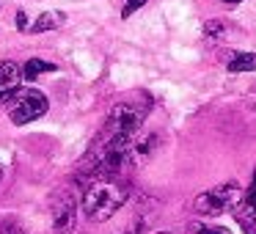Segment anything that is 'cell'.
<instances>
[{
    "instance_id": "obj_14",
    "label": "cell",
    "mask_w": 256,
    "mask_h": 234,
    "mask_svg": "<svg viewBox=\"0 0 256 234\" xmlns=\"http://www.w3.org/2000/svg\"><path fill=\"white\" fill-rule=\"evenodd\" d=\"M146 3H149V0H127V3H124V12H122V17L127 20V17H132L135 12H138V8H144Z\"/></svg>"
},
{
    "instance_id": "obj_15",
    "label": "cell",
    "mask_w": 256,
    "mask_h": 234,
    "mask_svg": "<svg viewBox=\"0 0 256 234\" xmlns=\"http://www.w3.org/2000/svg\"><path fill=\"white\" fill-rule=\"evenodd\" d=\"M0 232H3V234H25V228L20 226V223H3Z\"/></svg>"
},
{
    "instance_id": "obj_19",
    "label": "cell",
    "mask_w": 256,
    "mask_h": 234,
    "mask_svg": "<svg viewBox=\"0 0 256 234\" xmlns=\"http://www.w3.org/2000/svg\"><path fill=\"white\" fill-rule=\"evenodd\" d=\"M157 234H171V232H157Z\"/></svg>"
},
{
    "instance_id": "obj_10",
    "label": "cell",
    "mask_w": 256,
    "mask_h": 234,
    "mask_svg": "<svg viewBox=\"0 0 256 234\" xmlns=\"http://www.w3.org/2000/svg\"><path fill=\"white\" fill-rule=\"evenodd\" d=\"M64 22H66V17H64L61 12H47V14H42V17L36 20L34 25H30V30H34V34H44V30L61 28Z\"/></svg>"
},
{
    "instance_id": "obj_3",
    "label": "cell",
    "mask_w": 256,
    "mask_h": 234,
    "mask_svg": "<svg viewBox=\"0 0 256 234\" xmlns=\"http://www.w3.org/2000/svg\"><path fill=\"white\" fill-rule=\"evenodd\" d=\"M242 188L237 182H223L218 188H210L193 201V210L198 212L201 218H218L226 215V212H234L242 201Z\"/></svg>"
},
{
    "instance_id": "obj_6",
    "label": "cell",
    "mask_w": 256,
    "mask_h": 234,
    "mask_svg": "<svg viewBox=\"0 0 256 234\" xmlns=\"http://www.w3.org/2000/svg\"><path fill=\"white\" fill-rule=\"evenodd\" d=\"M157 149H160V138H157V132H138L132 138V144H130L127 162L132 168H140L157 154Z\"/></svg>"
},
{
    "instance_id": "obj_7",
    "label": "cell",
    "mask_w": 256,
    "mask_h": 234,
    "mask_svg": "<svg viewBox=\"0 0 256 234\" xmlns=\"http://www.w3.org/2000/svg\"><path fill=\"white\" fill-rule=\"evenodd\" d=\"M25 80V66L17 61H0V105H8L14 94L20 91Z\"/></svg>"
},
{
    "instance_id": "obj_18",
    "label": "cell",
    "mask_w": 256,
    "mask_h": 234,
    "mask_svg": "<svg viewBox=\"0 0 256 234\" xmlns=\"http://www.w3.org/2000/svg\"><path fill=\"white\" fill-rule=\"evenodd\" d=\"M0 182H3V168H0Z\"/></svg>"
},
{
    "instance_id": "obj_5",
    "label": "cell",
    "mask_w": 256,
    "mask_h": 234,
    "mask_svg": "<svg viewBox=\"0 0 256 234\" xmlns=\"http://www.w3.org/2000/svg\"><path fill=\"white\" fill-rule=\"evenodd\" d=\"M50 228L52 234H72L78 228V201L66 188L56 190L50 198Z\"/></svg>"
},
{
    "instance_id": "obj_8",
    "label": "cell",
    "mask_w": 256,
    "mask_h": 234,
    "mask_svg": "<svg viewBox=\"0 0 256 234\" xmlns=\"http://www.w3.org/2000/svg\"><path fill=\"white\" fill-rule=\"evenodd\" d=\"M234 218H237V223L242 226L245 234H256V174H254V182L248 188V196L234 210Z\"/></svg>"
},
{
    "instance_id": "obj_13",
    "label": "cell",
    "mask_w": 256,
    "mask_h": 234,
    "mask_svg": "<svg viewBox=\"0 0 256 234\" xmlns=\"http://www.w3.org/2000/svg\"><path fill=\"white\" fill-rule=\"evenodd\" d=\"M188 232L190 234H232L228 228H223V226H206V223H190Z\"/></svg>"
},
{
    "instance_id": "obj_4",
    "label": "cell",
    "mask_w": 256,
    "mask_h": 234,
    "mask_svg": "<svg viewBox=\"0 0 256 234\" xmlns=\"http://www.w3.org/2000/svg\"><path fill=\"white\" fill-rule=\"evenodd\" d=\"M50 102H47V94L39 88H20L17 94L8 100V118L14 124H30L39 116H44Z\"/></svg>"
},
{
    "instance_id": "obj_12",
    "label": "cell",
    "mask_w": 256,
    "mask_h": 234,
    "mask_svg": "<svg viewBox=\"0 0 256 234\" xmlns=\"http://www.w3.org/2000/svg\"><path fill=\"white\" fill-rule=\"evenodd\" d=\"M44 72H56V64L42 61V58H30V61L25 64V80H36L39 74H44Z\"/></svg>"
},
{
    "instance_id": "obj_17",
    "label": "cell",
    "mask_w": 256,
    "mask_h": 234,
    "mask_svg": "<svg viewBox=\"0 0 256 234\" xmlns=\"http://www.w3.org/2000/svg\"><path fill=\"white\" fill-rule=\"evenodd\" d=\"M223 3H240V0H223Z\"/></svg>"
},
{
    "instance_id": "obj_11",
    "label": "cell",
    "mask_w": 256,
    "mask_h": 234,
    "mask_svg": "<svg viewBox=\"0 0 256 234\" xmlns=\"http://www.w3.org/2000/svg\"><path fill=\"white\" fill-rule=\"evenodd\" d=\"M226 30H228V25L223 20H210V22H204V39L210 44H218V42H223Z\"/></svg>"
},
{
    "instance_id": "obj_1",
    "label": "cell",
    "mask_w": 256,
    "mask_h": 234,
    "mask_svg": "<svg viewBox=\"0 0 256 234\" xmlns=\"http://www.w3.org/2000/svg\"><path fill=\"white\" fill-rule=\"evenodd\" d=\"M149 96H135V100H122L110 108L105 118V127L96 135L102 144H132V138L140 132L146 116H149Z\"/></svg>"
},
{
    "instance_id": "obj_2",
    "label": "cell",
    "mask_w": 256,
    "mask_h": 234,
    "mask_svg": "<svg viewBox=\"0 0 256 234\" xmlns=\"http://www.w3.org/2000/svg\"><path fill=\"white\" fill-rule=\"evenodd\" d=\"M130 198V190L124 184L113 182L110 176H100L86 188L83 193V215L91 223H105L113 218Z\"/></svg>"
},
{
    "instance_id": "obj_16",
    "label": "cell",
    "mask_w": 256,
    "mask_h": 234,
    "mask_svg": "<svg viewBox=\"0 0 256 234\" xmlns=\"http://www.w3.org/2000/svg\"><path fill=\"white\" fill-rule=\"evenodd\" d=\"M14 22H17L20 30H28V17H25V12H17V20H14Z\"/></svg>"
},
{
    "instance_id": "obj_9",
    "label": "cell",
    "mask_w": 256,
    "mask_h": 234,
    "mask_svg": "<svg viewBox=\"0 0 256 234\" xmlns=\"http://www.w3.org/2000/svg\"><path fill=\"white\" fill-rule=\"evenodd\" d=\"M223 64L228 72H254L256 52H223Z\"/></svg>"
}]
</instances>
